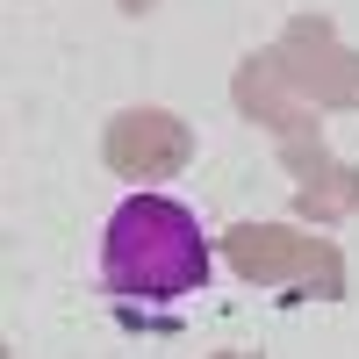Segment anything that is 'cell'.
I'll list each match as a JSON object with an SVG mask.
<instances>
[{"label": "cell", "mask_w": 359, "mask_h": 359, "mask_svg": "<svg viewBox=\"0 0 359 359\" xmlns=\"http://www.w3.org/2000/svg\"><path fill=\"white\" fill-rule=\"evenodd\" d=\"M101 280L123 302H187L208 287V237L187 201L130 194L101 230Z\"/></svg>", "instance_id": "6da1fadb"}]
</instances>
